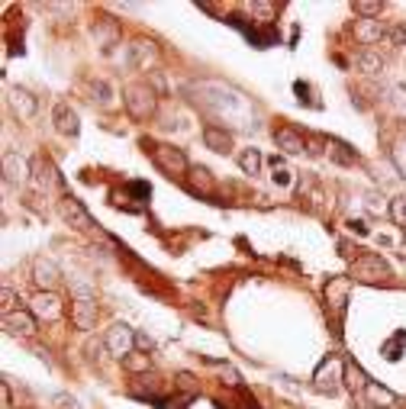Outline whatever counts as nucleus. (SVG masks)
Listing matches in <instances>:
<instances>
[{
	"label": "nucleus",
	"instance_id": "7ed1b4c3",
	"mask_svg": "<svg viewBox=\"0 0 406 409\" xmlns=\"http://www.w3.org/2000/svg\"><path fill=\"white\" fill-rule=\"evenodd\" d=\"M94 316H97L94 293L87 290L84 284H77L75 287V306H71V320H75V326L81 329V332H87V329H94Z\"/></svg>",
	"mask_w": 406,
	"mask_h": 409
},
{
	"label": "nucleus",
	"instance_id": "2f4dec72",
	"mask_svg": "<svg viewBox=\"0 0 406 409\" xmlns=\"http://www.w3.org/2000/svg\"><path fill=\"white\" fill-rule=\"evenodd\" d=\"M94 90H97V104L100 107H110V84H104V81H94Z\"/></svg>",
	"mask_w": 406,
	"mask_h": 409
},
{
	"label": "nucleus",
	"instance_id": "412c9836",
	"mask_svg": "<svg viewBox=\"0 0 406 409\" xmlns=\"http://www.w3.org/2000/svg\"><path fill=\"white\" fill-rule=\"evenodd\" d=\"M358 68H361L364 75H380V71H384V58H380L378 52L364 49L361 55H358Z\"/></svg>",
	"mask_w": 406,
	"mask_h": 409
},
{
	"label": "nucleus",
	"instance_id": "ddd939ff",
	"mask_svg": "<svg viewBox=\"0 0 406 409\" xmlns=\"http://www.w3.org/2000/svg\"><path fill=\"white\" fill-rule=\"evenodd\" d=\"M203 146L216 155H229L232 152V132L219 129V126H207V129H203Z\"/></svg>",
	"mask_w": 406,
	"mask_h": 409
},
{
	"label": "nucleus",
	"instance_id": "b1692460",
	"mask_svg": "<svg viewBox=\"0 0 406 409\" xmlns=\"http://www.w3.org/2000/svg\"><path fill=\"white\" fill-rule=\"evenodd\" d=\"M190 174H194V190H200V194H213V178L207 168H190Z\"/></svg>",
	"mask_w": 406,
	"mask_h": 409
},
{
	"label": "nucleus",
	"instance_id": "6e6552de",
	"mask_svg": "<svg viewBox=\"0 0 406 409\" xmlns=\"http://www.w3.org/2000/svg\"><path fill=\"white\" fill-rule=\"evenodd\" d=\"M33 316L35 320H45V322H58L62 320V300L55 293H35L33 297Z\"/></svg>",
	"mask_w": 406,
	"mask_h": 409
},
{
	"label": "nucleus",
	"instance_id": "473e14b6",
	"mask_svg": "<svg viewBox=\"0 0 406 409\" xmlns=\"http://www.w3.org/2000/svg\"><path fill=\"white\" fill-rule=\"evenodd\" d=\"M387 39H390L393 45H403V42H406V26H403V23H397V26L387 29Z\"/></svg>",
	"mask_w": 406,
	"mask_h": 409
},
{
	"label": "nucleus",
	"instance_id": "39448f33",
	"mask_svg": "<svg viewBox=\"0 0 406 409\" xmlns=\"http://www.w3.org/2000/svg\"><path fill=\"white\" fill-rule=\"evenodd\" d=\"M104 345H106V351L110 354H116L119 361L126 358V354H133V348H136V332L129 326H110L106 329V339H104Z\"/></svg>",
	"mask_w": 406,
	"mask_h": 409
},
{
	"label": "nucleus",
	"instance_id": "aec40b11",
	"mask_svg": "<svg viewBox=\"0 0 406 409\" xmlns=\"http://www.w3.org/2000/svg\"><path fill=\"white\" fill-rule=\"evenodd\" d=\"M345 383H349V390L358 396V393H364V387H368L371 381L364 377V371L358 368V364H345Z\"/></svg>",
	"mask_w": 406,
	"mask_h": 409
},
{
	"label": "nucleus",
	"instance_id": "a878e982",
	"mask_svg": "<svg viewBox=\"0 0 406 409\" xmlns=\"http://www.w3.org/2000/svg\"><path fill=\"white\" fill-rule=\"evenodd\" d=\"M380 7H384L380 0H358V4H351V10H355V13H361V16H378Z\"/></svg>",
	"mask_w": 406,
	"mask_h": 409
},
{
	"label": "nucleus",
	"instance_id": "f257e3e1",
	"mask_svg": "<svg viewBox=\"0 0 406 409\" xmlns=\"http://www.w3.org/2000/svg\"><path fill=\"white\" fill-rule=\"evenodd\" d=\"M123 104H126V113H129V116L139 119V123L152 119L155 110H158V97H155V94L146 87V84H129Z\"/></svg>",
	"mask_w": 406,
	"mask_h": 409
},
{
	"label": "nucleus",
	"instance_id": "4468645a",
	"mask_svg": "<svg viewBox=\"0 0 406 409\" xmlns=\"http://www.w3.org/2000/svg\"><path fill=\"white\" fill-rule=\"evenodd\" d=\"M52 119H55V129L62 132V136H77V132H81L77 113L71 110L68 104H55V110H52Z\"/></svg>",
	"mask_w": 406,
	"mask_h": 409
},
{
	"label": "nucleus",
	"instance_id": "f03ea898",
	"mask_svg": "<svg viewBox=\"0 0 406 409\" xmlns=\"http://www.w3.org/2000/svg\"><path fill=\"white\" fill-rule=\"evenodd\" d=\"M152 161L161 168L165 174H175V178H184L190 171V161L181 148L175 146H152Z\"/></svg>",
	"mask_w": 406,
	"mask_h": 409
},
{
	"label": "nucleus",
	"instance_id": "7c9ffc66",
	"mask_svg": "<svg viewBox=\"0 0 406 409\" xmlns=\"http://www.w3.org/2000/svg\"><path fill=\"white\" fill-rule=\"evenodd\" d=\"M393 165H397L400 178H406V146H403V142H400V146L393 148Z\"/></svg>",
	"mask_w": 406,
	"mask_h": 409
},
{
	"label": "nucleus",
	"instance_id": "20e7f679",
	"mask_svg": "<svg viewBox=\"0 0 406 409\" xmlns=\"http://www.w3.org/2000/svg\"><path fill=\"white\" fill-rule=\"evenodd\" d=\"M342 377H345V361L339 358V354H329V358L319 364V371H316L313 381H316V390H319V393H329L332 396L339 390L336 381H342Z\"/></svg>",
	"mask_w": 406,
	"mask_h": 409
},
{
	"label": "nucleus",
	"instance_id": "6ab92c4d",
	"mask_svg": "<svg viewBox=\"0 0 406 409\" xmlns=\"http://www.w3.org/2000/svg\"><path fill=\"white\" fill-rule=\"evenodd\" d=\"M355 274L358 278H368V280H374L380 274V278H387V274H390V271H387V264L380 261L378 255H364L361 261L355 264Z\"/></svg>",
	"mask_w": 406,
	"mask_h": 409
},
{
	"label": "nucleus",
	"instance_id": "f8f14e48",
	"mask_svg": "<svg viewBox=\"0 0 406 409\" xmlns=\"http://www.w3.org/2000/svg\"><path fill=\"white\" fill-rule=\"evenodd\" d=\"M33 174H35V180H39V187H43V190L62 187V174H58V168L52 165L49 158H43V155L33 161Z\"/></svg>",
	"mask_w": 406,
	"mask_h": 409
},
{
	"label": "nucleus",
	"instance_id": "1a4fd4ad",
	"mask_svg": "<svg viewBox=\"0 0 406 409\" xmlns=\"http://www.w3.org/2000/svg\"><path fill=\"white\" fill-rule=\"evenodd\" d=\"M33 280L43 287L45 293H49L52 287H58V280H62V271H58V264L49 261V258H35V261H33Z\"/></svg>",
	"mask_w": 406,
	"mask_h": 409
},
{
	"label": "nucleus",
	"instance_id": "c85d7f7f",
	"mask_svg": "<svg viewBox=\"0 0 406 409\" xmlns=\"http://www.w3.org/2000/svg\"><path fill=\"white\" fill-rule=\"evenodd\" d=\"M271 168H278V171H274V180H278L280 187H287V184H290V171L284 168V161H280V158H271Z\"/></svg>",
	"mask_w": 406,
	"mask_h": 409
},
{
	"label": "nucleus",
	"instance_id": "393cba45",
	"mask_svg": "<svg viewBox=\"0 0 406 409\" xmlns=\"http://www.w3.org/2000/svg\"><path fill=\"white\" fill-rule=\"evenodd\" d=\"M393 219V226H400V229H406V197H393L390 200V213H387Z\"/></svg>",
	"mask_w": 406,
	"mask_h": 409
},
{
	"label": "nucleus",
	"instance_id": "72a5a7b5",
	"mask_svg": "<svg viewBox=\"0 0 406 409\" xmlns=\"http://www.w3.org/2000/svg\"><path fill=\"white\" fill-rule=\"evenodd\" d=\"M177 387L187 390V393H190V390H197L194 387V377H190V374H177Z\"/></svg>",
	"mask_w": 406,
	"mask_h": 409
},
{
	"label": "nucleus",
	"instance_id": "dca6fc26",
	"mask_svg": "<svg viewBox=\"0 0 406 409\" xmlns=\"http://www.w3.org/2000/svg\"><path fill=\"white\" fill-rule=\"evenodd\" d=\"M4 326H7V332H13V335H33L35 332V316L33 312L16 310V312H10V316H4Z\"/></svg>",
	"mask_w": 406,
	"mask_h": 409
},
{
	"label": "nucleus",
	"instance_id": "f704fd0d",
	"mask_svg": "<svg viewBox=\"0 0 406 409\" xmlns=\"http://www.w3.org/2000/svg\"><path fill=\"white\" fill-rule=\"evenodd\" d=\"M349 229H355L358 236H368V222H364V219H349Z\"/></svg>",
	"mask_w": 406,
	"mask_h": 409
},
{
	"label": "nucleus",
	"instance_id": "cd10ccee",
	"mask_svg": "<svg viewBox=\"0 0 406 409\" xmlns=\"http://www.w3.org/2000/svg\"><path fill=\"white\" fill-rule=\"evenodd\" d=\"M94 36H97V39L104 42V45H110L113 36H119V29L113 26V23H104V26H94Z\"/></svg>",
	"mask_w": 406,
	"mask_h": 409
},
{
	"label": "nucleus",
	"instance_id": "2eb2a0df",
	"mask_svg": "<svg viewBox=\"0 0 406 409\" xmlns=\"http://www.w3.org/2000/svg\"><path fill=\"white\" fill-rule=\"evenodd\" d=\"M155 58H158V49H155V42L136 39L133 45H129V65H133V68H146V65H152Z\"/></svg>",
	"mask_w": 406,
	"mask_h": 409
},
{
	"label": "nucleus",
	"instance_id": "bb28decb",
	"mask_svg": "<svg viewBox=\"0 0 406 409\" xmlns=\"http://www.w3.org/2000/svg\"><path fill=\"white\" fill-rule=\"evenodd\" d=\"M13 306H16L13 287H4V290H0V310H4V316H10V312H13Z\"/></svg>",
	"mask_w": 406,
	"mask_h": 409
},
{
	"label": "nucleus",
	"instance_id": "c9c22d12",
	"mask_svg": "<svg viewBox=\"0 0 406 409\" xmlns=\"http://www.w3.org/2000/svg\"><path fill=\"white\" fill-rule=\"evenodd\" d=\"M136 345L146 348V351H152V339H148V335H142V332H136Z\"/></svg>",
	"mask_w": 406,
	"mask_h": 409
},
{
	"label": "nucleus",
	"instance_id": "5701e85b",
	"mask_svg": "<svg viewBox=\"0 0 406 409\" xmlns=\"http://www.w3.org/2000/svg\"><path fill=\"white\" fill-rule=\"evenodd\" d=\"M119 364H123V368H126V371H133V374H146V371H148V364H152V361H148V354H142V351H133V354H126V358L119 361Z\"/></svg>",
	"mask_w": 406,
	"mask_h": 409
},
{
	"label": "nucleus",
	"instance_id": "a211bd4d",
	"mask_svg": "<svg viewBox=\"0 0 406 409\" xmlns=\"http://www.w3.org/2000/svg\"><path fill=\"white\" fill-rule=\"evenodd\" d=\"M351 36H355L361 45H374V42L384 36V29L378 26V20H355V26H351Z\"/></svg>",
	"mask_w": 406,
	"mask_h": 409
},
{
	"label": "nucleus",
	"instance_id": "c756f323",
	"mask_svg": "<svg viewBox=\"0 0 406 409\" xmlns=\"http://www.w3.org/2000/svg\"><path fill=\"white\" fill-rule=\"evenodd\" d=\"M364 200H368V209H371V213H390V207H387V203H384V197H380V194H368V197H364Z\"/></svg>",
	"mask_w": 406,
	"mask_h": 409
},
{
	"label": "nucleus",
	"instance_id": "423d86ee",
	"mask_svg": "<svg viewBox=\"0 0 406 409\" xmlns=\"http://www.w3.org/2000/svg\"><path fill=\"white\" fill-rule=\"evenodd\" d=\"M62 216L68 219V226H75V229H94V226H97V222L91 219V213L84 209V203L71 194L62 197Z\"/></svg>",
	"mask_w": 406,
	"mask_h": 409
},
{
	"label": "nucleus",
	"instance_id": "0eeeda50",
	"mask_svg": "<svg viewBox=\"0 0 406 409\" xmlns=\"http://www.w3.org/2000/svg\"><path fill=\"white\" fill-rule=\"evenodd\" d=\"M393 406V393L387 387H378V383H368L364 393L355 396V409H387Z\"/></svg>",
	"mask_w": 406,
	"mask_h": 409
},
{
	"label": "nucleus",
	"instance_id": "f3484780",
	"mask_svg": "<svg viewBox=\"0 0 406 409\" xmlns=\"http://www.w3.org/2000/svg\"><path fill=\"white\" fill-rule=\"evenodd\" d=\"M10 104H13V110L20 113L23 119H33L35 116V107H39V104H35V97L29 94L26 87H13V90H10Z\"/></svg>",
	"mask_w": 406,
	"mask_h": 409
},
{
	"label": "nucleus",
	"instance_id": "9d476101",
	"mask_svg": "<svg viewBox=\"0 0 406 409\" xmlns=\"http://www.w3.org/2000/svg\"><path fill=\"white\" fill-rule=\"evenodd\" d=\"M29 174H33V168L26 165V161L20 158V155L7 152L4 155V178H7V184H16V187H23L29 180Z\"/></svg>",
	"mask_w": 406,
	"mask_h": 409
},
{
	"label": "nucleus",
	"instance_id": "4be33fe9",
	"mask_svg": "<svg viewBox=\"0 0 406 409\" xmlns=\"http://www.w3.org/2000/svg\"><path fill=\"white\" fill-rule=\"evenodd\" d=\"M238 168L246 174H258L261 171V152L258 148H242L238 152Z\"/></svg>",
	"mask_w": 406,
	"mask_h": 409
},
{
	"label": "nucleus",
	"instance_id": "9b49d317",
	"mask_svg": "<svg viewBox=\"0 0 406 409\" xmlns=\"http://www.w3.org/2000/svg\"><path fill=\"white\" fill-rule=\"evenodd\" d=\"M274 146H278L284 155L307 152V142H303V136H300V132H294L290 126H280V129H274Z\"/></svg>",
	"mask_w": 406,
	"mask_h": 409
}]
</instances>
